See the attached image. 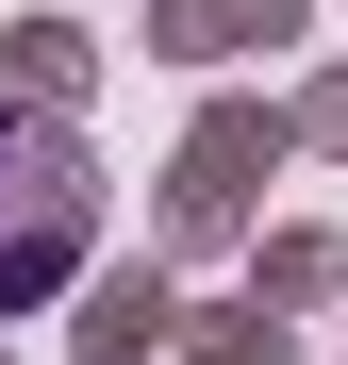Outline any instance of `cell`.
Segmentation results:
<instances>
[{
    "mask_svg": "<svg viewBox=\"0 0 348 365\" xmlns=\"http://www.w3.org/2000/svg\"><path fill=\"white\" fill-rule=\"evenodd\" d=\"M100 232V166L50 100H0V316H33Z\"/></svg>",
    "mask_w": 348,
    "mask_h": 365,
    "instance_id": "cell-1",
    "label": "cell"
},
{
    "mask_svg": "<svg viewBox=\"0 0 348 365\" xmlns=\"http://www.w3.org/2000/svg\"><path fill=\"white\" fill-rule=\"evenodd\" d=\"M249 150H265L249 116H216V133L183 150V232H232V200H249Z\"/></svg>",
    "mask_w": 348,
    "mask_h": 365,
    "instance_id": "cell-2",
    "label": "cell"
},
{
    "mask_svg": "<svg viewBox=\"0 0 348 365\" xmlns=\"http://www.w3.org/2000/svg\"><path fill=\"white\" fill-rule=\"evenodd\" d=\"M149 332H166V282H149V266H116V282H100V316H83V349H100V365H133Z\"/></svg>",
    "mask_w": 348,
    "mask_h": 365,
    "instance_id": "cell-3",
    "label": "cell"
},
{
    "mask_svg": "<svg viewBox=\"0 0 348 365\" xmlns=\"http://www.w3.org/2000/svg\"><path fill=\"white\" fill-rule=\"evenodd\" d=\"M17 83H33V100H67V83H83V34H50V17H33V34H17Z\"/></svg>",
    "mask_w": 348,
    "mask_h": 365,
    "instance_id": "cell-4",
    "label": "cell"
}]
</instances>
